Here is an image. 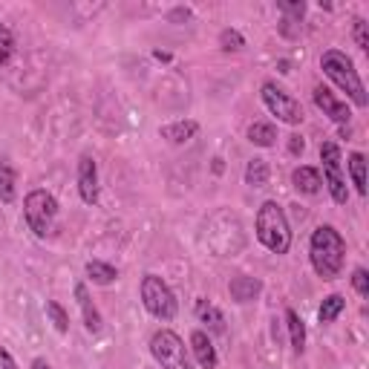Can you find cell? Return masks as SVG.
<instances>
[{
    "label": "cell",
    "mask_w": 369,
    "mask_h": 369,
    "mask_svg": "<svg viewBox=\"0 0 369 369\" xmlns=\"http://www.w3.org/2000/svg\"><path fill=\"white\" fill-rule=\"evenodd\" d=\"M309 257H312V269L323 280H335L344 269L346 260V243L332 225H320L312 234V243H309Z\"/></svg>",
    "instance_id": "1"
},
{
    "label": "cell",
    "mask_w": 369,
    "mask_h": 369,
    "mask_svg": "<svg viewBox=\"0 0 369 369\" xmlns=\"http://www.w3.org/2000/svg\"><path fill=\"white\" fill-rule=\"evenodd\" d=\"M320 67H323V72H326V78L341 87V90H344L352 101H355L358 107H366V104H369L366 87H364V81H361V76H358V69H355V64H352V58H349L346 52H341V49L323 52Z\"/></svg>",
    "instance_id": "2"
},
{
    "label": "cell",
    "mask_w": 369,
    "mask_h": 369,
    "mask_svg": "<svg viewBox=\"0 0 369 369\" xmlns=\"http://www.w3.org/2000/svg\"><path fill=\"white\" fill-rule=\"evenodd\" d=\"M257 240L274 251V254H286L291 248V228L289 219L277 202H262L257 211Z\"/></svg>",
    "instance_id": "3"
},
{
    "label": "cell",
    "mask_w": 369,
    "mask_h": 369,
    "mask_svg": "<svg viewBox=\"0 0 369 369\" xmlns=\"http://www.w3.org/2000/svg\"><path fill=\"white\" fill-rule=\"evenodd\" d=\"M150 355L161 369H194L185 341L170 329H161L150 337Z\"/></svg>",
    "instance_id": "4"
},
{
    "label": "cell",
    "mask_w": 369,
    "mask_h": 369,
    "mask_svg": "<svg viewBox=\"0 0 369 369\" xmlns=\"http://www.w3.org/2000/svg\"><path fill=\"white\" fill-rule=\"evenodd\" d=\"M142 303H144L147 312H150L153 317H159V320H173L176 309H179L176 294L170 291V286L161 277H156V274H147L142 280Z\"/></svg>",
    "instance_id": "5"
},
{
    "label": "cell",
    "mask_w": 369,
    "mask_h": 369,
    "mask_svg": "<svg viewBox=\"0 0 369 369\" xmlns=\"http://www.w3.org/2000/svg\"><path fill=\"white\" fill-rule=\"evenodd\" d=\"M23 216H26V225L35 231V237H47L55 225V216H58L55 197L47 194V190H32V194L23 199Z\"/></svg>",
    "instance_id": "6"
},
{
    "label": "cell",
    "mask_w": 369,
    "mask_h": 369,
    "mask_svg": "<svg viewBox=\"0 0 369 369\" xmlns=\"http://www.w3.org/2000/svg\"><path fill=\"white\" fill-rule=\"evenodd\" d=\"M262 104L271 110V115H277V119L286 122V124H300L306 119L300 101L291 98L283 87H277L274 81H265L262 84Z\"/></svg>",
    "instance_id": "7"
},
{
    "label": "cell",
    "mask_w": 369,
    "mask_h": 369,
    "mask_svg": "<svg viewBox=\"0 0 369 369\" xmlns=\"http://www.w3.org/2000/svg\"><path fill=\"white\" fill-rule=\"evenodd\" d=\"M320 159H323V179H326L329 190H332V199L337 205H346L349 199V190H346V179L341 173V147L335 142H323L320 144Z\"/></svg>",
    "instance_id": "8"
},
{
    "label": "cell",
    "mask_w": 369,
    "mask_h": 369,
    "mask_svg": "<svg viewBox=\"0 0 369 369\" xmlns=\"http://www.w3.org/2000/svg\"><path fill=\"white\" fill-rule=\"evenodd\" d=\"M78 194L87 205L98 202V168L93 156H81L78 159Z\"/></svg>",
    "instance_id": "9"
},
{
    "label": "cell",
    "mask_w": 369,
    "mask_h": 369,
    "mask_svg": "<svg viewBox=\"0 0 369 369\" xmlns=\"http://www.w3.org/2000/svg\"><path fill=\"white\" fill-rule=\"evenodd\" d=\"M315 104L323 110V115H329L337 124H346L352 119V110L346 107V101H337L326 87H315Z\"/></svg>",
    "instance_id": "10"
},
{
    "label": "cell",
    "mask_w": 369,
    "mask_h": 369,
    "mask_svg": "<svg viewBox=\"0 0 369 369\" xmlns=\"http://www.w3.org/2000/svg\"><path fill=\"white\" fill-rule=\"evenodd\" d=\"M190 352L202 369H216V349L211 344V337L205 332H194L190 335Z\"/></svg>",
    "instance_id": "11"
},
{
    "label": "cell",
    "mask_w": 369,
    "mask_h": 369,
    "mask_svg": "<svg viewBox=\"0 0 369 369\" xmlns=\"http://www.w3.org/2000/svg\"><path fill=\"white\" fill-rule=\"evenodd\" d=\"M76 300H78V306H81L84 326L90 329V332H101V315H98V309H96V303H93L90 291H87V286H84V283H78V286H76Z\"/></svg>",
    "instance_id": "12"
},
{
    "label": "cell",
    "mask_w": 369,
    "mask_h": 369,
    "mask_svg": "<svg viewBox=\"0 0 369 369\" xmlns=\"http://www.w3.org/2000/svg\"><path fill=\"white\" fill-rule=\"evenodd\" d=\"M228 291H231V298L237 300V303H248V300H254L257 294L262 291V283H260L257 277H245V274H240V277H234V280H231Z\"/></svg>",
    "instance_id": "13"
},
{
    "label": "cell",
    "mask_w": 369,
    "mask_h": 369,
    "mask_svg": "<svg viewBox=\"0 0 369 369\" xmlns=\"http://www.w3.org/2000/svg\"><path fill=\"white\" fill-rule=\"evenodd\" d=\"M291 182H294V188L300 190V194H306V197H315L317 190H320V185H323V176H320V170L317 168H298L291 173Z\"/></svg>",
    "instance_id": "14"
},
{
    "label": "cell",
    "mask_w": 369,
    "mask_h": 369,
    "mask_svg": "<svg viewBox=\"0 0 369 369\" xmlns=\"http://www.w3.org/2000/svg\"><path fill=\"white\" fill-rule=\"evenodd\" d=\"M197 130H199L197 122H176V124H165L159 133H161V139H168L170 144H185L197 136Z\"/></svg>",
    "instance_id": "15"
},
{
    "label": "cell",
    "mask_w": 369,
    "mask_h": 369,
    "mask_svg": "<svg viewBox=\"0 0 369 369\" xmlns=\"http://www.w3.org/2000/svg\"><path fill=\"white\" fill-rule=\"evenodd\" d=\"M248 142L257 147H274L277 142V127L271 122H254L248 127Z\"/></svg>",
    "instance_id": "16"
},
{
    "label": "cell",
    "mask_w": 369,
    "mask_h": 369,
    "mask_svg": "<svg viewBox=\"0 0 369 369\" xmlns=\"http://www.w3.org/2000/svg\"><path fill=\"white\" fill-rule=\"evenodd\" d=\"M84 271H87V277L93 280L96 286H110L115 277H119V271L113 269V265H107V262H101V260H90L84 265Z\"/></svg>",
    "instance_id": "17"
},
{
    "label": "cell",
    "mask_w": 369,
    "mask_h": 369,
    "mask_svg": "<svg viewBox=\"0 0 369 369\" xmlns=\"http://www.w3.org/2000/svg\"><path fill=\"white\" fill-rule=\"evenodd\" d=\"M349 176H352V185L361 197H366V156L364 153H349Z\"/></svg>",
    "instance_id": "18"
},
{
    "label": "cell",
    "mask_w": 369,
    "mask_h": 369,
    "mask_svg": "<svg viewBox=\"0 0 369 369\" xmlns=\"http://www.w3.org/2000/svg\"><path fill=\"white\" fill-rule=\"evenodd\" d=\"M286 323H289V335H291V349L300 352L306 349V326H303V320H300V315L294 312V309H286Z\"/></svg>",
    "instance_id": "19"
},
{
    "label": "cell",
    "mask_w": 369,
    "mask_h": 369,
    "mask_svg": "<svg viewBox=\"0 0 369 369\" xmlns=\"http://www.w3.org/2000/svg\"><path fill=\"white\" fill-rule=\"evenodd\" d=\"M245 185L251 188H265L269 185V161L265 159H251L245 168Z\"/></svg>",
    "instance_id": "20"
},
{
    "label": "cell",
    "mask_w": 369,
    "mask_h": 369,
    "mask_svg": "<svg viewBox=\"0 0 369 369\" xmlns=\"http://www.w3.org/2000/svg\"><path fill=\"white\" fill-rule=\"evenodd\" d=\"M197 312H199L202 323H205V326H208L211 332H225V317H223V312H219L216 306L199 300V303H197Z\"/></svg>",
    "instance_id": "21"
},
{
    "label": "cell",
    "mask_w": 369,
    "mask_h": 369,
    "mask_svg": "<svg viewBox=\"0 0 369 369\" xmlns=\"http://www.w3.org/2000/svg\"><path fill=\"white\" fill-rule=\"evenodd\" d=\"M14 182H18L14 168L3 159V161H0V199H3V202H12L14 199Z\"/></svg>",
    "instance_id": "22"
},
{
    "label": "cell",
    "mask_w": 369,
    "mask_h": 369,
    "mask_svg": "<svg viewBox=\"0 0 369 369\" xmlns=\"http://www.w3.org/2000/svg\"><path fill=\"white\" fill-rule=\"evenodd\" d=\"M344 306H346V300L341 298V294H329V298L320 303V312H317L320 323H332L337 315L344 312Z\"/></svg>",
    "instance_id": "23"
},
{
    "label": "cell",
    "mask_w": 369,
    "mask_h": 369,
    "mask_svg": "<svg viewBox=\"0 0 369 369\" xmlns=\"http://www.w3.org/2000/svg\"><path fill=\"white\" fill-rule=\"evenodd\" d=\"M47 315H49V320L55 323V329H58V332H69V315L64 312V306H61V303L49 300V303H47Z\"/></svg>",
    "instance_id": "24"
},
{
    "label": "cell",
    "mask_w": 369,
    "mask_h": 369,
    "mask_svg": "<svg viewBox=\"0 0 369 369\" xmlns=\"http://www.w3.org/2000/svg\"><path fill=\"white\" fill-rule=\"evenodd\" d=\"M12 52H14V38H12V32H9V26L0 23V67L9 64Z\"/></svg>",
    "instance_id": "25"
},
{
    "label": "cell",
    "mask_w": 369,
    "mask_h": 369,
    "mask_svg": "<svg viewBox=\"0 0 369 369\" xmlns=\"http://www.w3.org/2000/svg\"><path fill=\"white\" fill-rule=\"evenodd\" d=\"M219 43H223L225 52H237V49L245 47V41H243V35L237 32V29H223V35H219Z\"/></svg>",
    "instance_id": "26"
},
{
    "label": "cell",
    "mask_w": 369,
    "mask_h": 369,
    "mask_svg": "<svg viewBox=\"0 0 369 369\" xmlns=\"http://www.w3.org/2000/svg\"><path fill=\"white\" fill-rule=\"evenodd\" d=\"M277 9H280V12H286V14H289V21H300L303 14H306V3H303V0H280Z\"/></svg>",
    "instance_id": "27"
},
{
    "label": "cell",
    "mask_w": 369,
    "mask_h": 369,
    "mask_svg": "<svg viewBox=\"0 0 369 369\" xmlns=\"http://www.w3.org/2000/svg\"><path fill=\"white\" fill-rule=\"evenodd\" d=\"M352 286H355V291L361 294V298H369V274H366V269H355V274H352Z\"/></svg>",
    "instance_id": "28"
},
{
    "label": "cell",
    "mask_w": 369,
    "mask_h": 369,
    "mask_svg": "<svg viewBox=\"0 0 369 369\" xmlns=\"http://www.w3.org/2000/svg\"><path fill=\"white\" fill-rule=\"evenodd\" d=\"M355 43L358 49H369V23L366 21H355Z\"/></svg>",
    "instance_id": "29"
},
{
    "label": "cell",
    "mask_w": 369,
    "mask_h": 369,
    "mask_svg": "<svg viewBox=\"0 0 369 369\" xmlns=\"http://www.w3.org/2000/svg\"><path fill=\"white\" fill-rule=\"evenodd\" d=\"M303 139L300 136H289V153H294V156H300L303 153Z\"/></svg>",
    "instance_id": "30"
},
{
    "label": "cell",
    "mask_w": 369,
    "mask_h": 369,
    "mask_svg": "<svg viewBox=\"0 0 369 369\" xmlns=\"http://www.w3.org/2000/svg\"><path fill=\"white\" fill-rule=\"evenodd\" d=\"M0 366H3V369H18V364H14V358L9 355V352H6L3 346H0Z\"/></svg>",
    "instance_id": "31"
},
{
    "label": "cell",
    "mask_w": 369,
    "mask_h": 369,
    "mask_svg": "<svg viewBox=\"0 0 369 369\" xmlns=\"http://www.w3.org/2000/svg\"><path fill=\"white\" fill-rule=\"evenodd\" d=\"M182 18H185V21L190 18V12H188V9H176V12L170 14V21H182Z\"/></svg>",
    "instance_id": "32"
},
{
    "label": "cell",
    "mask_w": 369,
    "mask_h": 369,
    "mask_svg": "<svg viewBox=\"0 0 369 369\" xmlns=\"http://www.w3.org/2000/svg\"><path fill=\"white\" fill-rule=\"evenodd\" d=\"M32 369H52V366L43 361V358H35V361H32Z\"/></svg>",
    "instance_id": "33"
}]
</instances>
